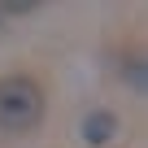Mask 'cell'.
Instances as JSON below:
<instances>
[{"mask_svg":"<svg viewBox=\"0 0 148 148\" xmlns=\"http://www.w3.org/2000/svg\"><path fill=\"white\" fill-rule=\"evenodd\" d=\"M44 118V87L31 74L0 79V131H31Z\"/></svg>","mask_w":148,"mask_h":148,"instance_id":"cell-1","label":"cell"},{"mask_svg":"<svg viewBox=\"0 0 148 148\" xmlns=\"http://www.w3.org/2000/svg\"><path fill=\"white\" fill-rule=\"evenodd\" d=\"M83 139L92 144V148H100V144H109L113 135H118V113H109V109H92L87 118H83Z\"/></svg>","mask_w":148,"mask_h":148,"instance_id":"cell-2","label":"cell"}]
</instances>
